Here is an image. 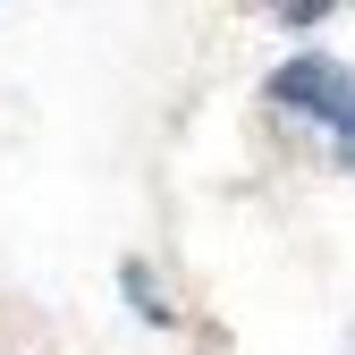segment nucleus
I'll return each instance as SVG.
<instances>
[{
  "instance_id": "nucleus-1",
  "label": "nucleus",
  "mask_w": 355,
  "mask_h": 355,
  "mask_svg": "<svg viewBox=\"0 0 355 355\" xmlns=\"http://www.w3.org/2000/svg\"><path fill=\"white\" fill-rule=\"evenodd\" d=\"M271 102L288 119H313L322 136H330V153H338V169H355V68L347 60H330V51L279 60L271 68Z\"/></svg>"
}]
</instances>
